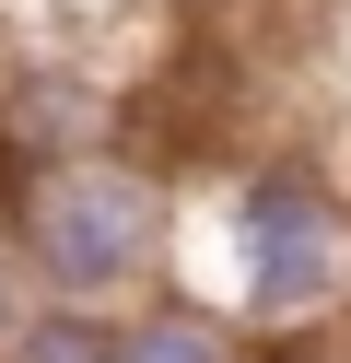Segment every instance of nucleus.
I'll return each instance as SVG.
<instances>
[{"label":"nucleus","instance_id":"7ed1b4c3","mask_svg":"<svg viewBox=\"0 0 351 363\" xmlns=\"http://www.w3.org/2000/svg\"><path fill=\"white\" fill-rule=\"evenodd\" d=\"M117 141H129V82L117 71H94L82 48H12V71H0V176L117 152Z\"/></svg>","mask_w":351,"mask_h":363},{"label":"nucleus","instance_id":"0eeeda50","mask_svg":"<svg viewBox=\"0 0 351 363\" xmlns=\"http://www.w3.org/2000/svg\"><path fill=\"white\" fill-rule=\"evenodd\" d=\"M257 363H351V352H328V340H281V352H257Z\"/></svg>","mask_w":351,"mask_h":363},{"label":"nucleus","instance_id":"20e7f679","mask_svg":"<svg viewBox=\"0 0 351 363\" xmlns=\"http://www.w3.org/2000/svg\"><path fill=\"white\" fill-rule=\"evenodd\" d=\"M106 363H257V340L234 328V316H211L199 293H140V305L106 316Z\"/></svg>","mask_w":351,"mask_h":363},{"label":"nucleus","instance_id":"423d86ee","mask_svg":"<svg viewBox=\"0 0 351 363\" xmlns=\"http://www.w3.org/2000/svg\"><path fill=\"white\" fill-rule=\"evenodd\" d=\"M23 305H35V281H23V258L0 246V340H12V316H23Z\"/></svg>","mask_w":351,"mask_h":363},{"label":"nucleus","instance_id":"39448f33","mask_svg":"<svg viewBox=\"0 0 351 363\" xmlns=\"http://www.w3.org/2000/svg\"><path fill=\"white\" fill-rule=\"evenodd\" d=\"M0 363H106V316L94 305H23L12 316V340H0Z\"/></svg>","mask_w":351,"mask_h":363},{"label":"nucleus","instance_id":"f257e3e1","mask_svg":"<svg viewBox=\"0 0 351 363\" xmlns=\"http://www.w3.org/2000/svg\"><path fill=\"white\" fill-rule=\"evenodd\" d=\"M164 281L281 352V340L351 328V176L316 152H234L176 176V258Z\"/></svg>","mask_w":351,"mask_h":363},{"label":"nucleus","instance_id":"6e6552de","mask_svg":"<svg viewBox=\"0 0 351 363\" xmlns=\"http://www.w3.org/2000/svg\"><path fill=\"white\" fill-rule=\"evenodd\" d=\"M0 71H12V12H0Z\"/></svg>","mask_w":351,"mask_h":363},{"label":"nucleus","instance_id":"f03ea898","mask_svg":"<svg viewBox=\"0 0 351 363\" xmlns=\"http://www.w3.org/2000/svg\"><path fill=\"white\" fill-rule=\"evenodd\" d=\"M0 246L23 258V281L47 305L117 316L140 293H164V258H176V164L117 141V152H70V164L0 176Z\"/></svg>","mask_w":351,"mask_h":363}]
</instances>
